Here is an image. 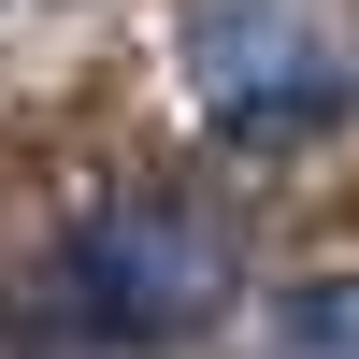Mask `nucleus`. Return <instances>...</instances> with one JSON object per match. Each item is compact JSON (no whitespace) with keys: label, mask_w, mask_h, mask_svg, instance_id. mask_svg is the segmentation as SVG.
Returning <instances> with one entry per match:
<instances>
[{"label":"nucleus","mask_w":359,"mask_h":359,"mask_svg":"<svg viewBox=\"0 0 359 359\" xmlns=\"http://www.w3.org/2000/svg\"><path fill=\"white\" fill-rule=\"evenodd\" d=\"M172 57L245 144H331L359 115V0H187Z\"/></svg>","instance_id":"1"},{"label":"nucleus","mask_w":359,"mask_h":359,"mask_svg":"<svg viewBox=\"0 0 359 359\" xmlns=\"http://www.w3.org/2000/svg\"><path fill=\"white\" fill-rule=\"evenodd\" d=\"M57 287H72L86 331L115 345H201L230 316V230L201 216V201H101V216L72 230V259H57Z\"/></svg>","instance_id":"2"},{"label":"nucleus","mask_w":359,"mask_h":359,"mask_svg":"<svg viewBox=\"0 0 359 359\" xmlns=\"http://www.w3.org/2000/svg\"><path fill=\"white\" fill-rule=\"evenodd\" d=\"M259 359H359V273H316L259 316Z\"/></svg>","instance_id":"3"}]
</instances>
